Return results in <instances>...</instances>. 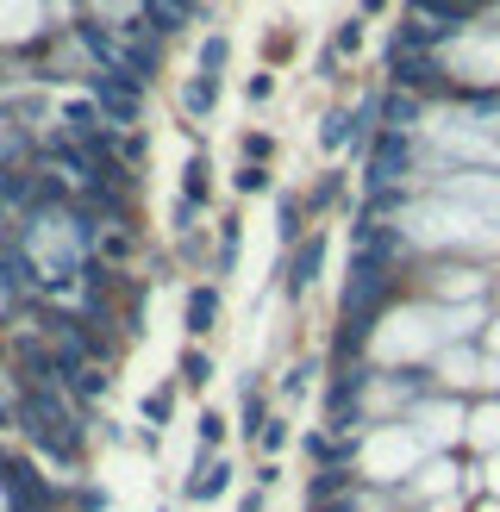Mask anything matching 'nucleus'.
Returning <instances> with one entry per match:
<instances>
[{
  "instance_id": "obj_1",
  "label": "nucleus",
  "mask_w": 500,
  "mask_h": 512,
  "mask_svg": "<svg viewBox=\"0 0 500 512\" xmlns=\"http://www.w3.org/2000/svg\"><path fill=\"white\" fill-rule=\"evenodd\" d=\"M419 19H432V32H444V25H463L475 13H488V0H413Z\"/></svg>"
},
{
  "instance_id": "obj_2",
  "label": "nucleus",
  "mask_w": 500,
  "mask_h": 512,
  "mask_svg": "<svg viewBox=\"0 0 500 512\" xmlns=\"http://www.w3.org/2000/svg\"><path fill=\"white\" fill-rule=\"evenodd\" d=\"M319 263H325V238L313 232L307 244H300V250H294V269H288V294H307V288H313V281H319Z\"/></svg>"
},
{
  "instance_id": "obj_3",
  "label": "nucleus",
  "mask_w": 500,
  "mask_h": 512,
  "mask_svg": "<svg viewBox=\"0 0 500 512\" xmlns=\"http://www.w3.org/2000/svg\"><path fill=\"white\" fill-rule=\"evenodd\" d=\"M182 325H188V338H207V331L219 325V288H194V294H188Z\"/></svg>"
},
{
  "instance_id": "obj_4",
  "label": "nucleus",
  "mask_w": 500,
  "mask_h": 512,
  "mask_svg": "<svg viewBox=\"0 0 500 512\" xmlns=\"http://www.w3.org/2000/svg\"><path fill=\"white\" fill-rule=\"evenodd\" d=\"M213 100H219V75H194V82L182 88L188 119H207V113H213Z\"/></svg>"
},
{
  "instance_id": "obj_5",
  "label": "nucleus",
  "mask_w": 500,
  "mask_h": 512,
  "mask_svg": "<svg viewBox=\"0 0 500 512\" xmlns=\"http://www.w3.org/2000/svg\"><path fill=\"white\" fill-rule=\"evenodd\" d=\"M182 381H188V388H207V381H213V356L207 350H182Z\"/></svg>"
},
{
  "instance_id": "obj_6",
  "label": "nucleus",
  "mask_w": 500,
  "mask_h": 512,
  "mask_svg": "<svg viewBox=\"0 0 500 512\" xmlns=\"http://www.w3.org/2000/svg\"><path fill=\"white\" fill-rule=\"evenodd\" d=\"M357 50H363V19H344L332 38V57H357Z\"/></svg>"
},
{
  "instance_id": "obj_7",
  "label": "nucleus",
  "mask_w": 500,
  "mask_h": 512,
  "mask_svg": "<svg viewBox=\"0 0 500 512\" xmlns=\"http://www.w3.org/2000/svg\"><path fill=\"white\" fill-rule=\"evenodd\" d=\"M232 188H238V194H263V188H269V169H263V163H244Z\"/></svg>"
},
{
  "instance_id": "obj_8",
  "label": "nucleus",
  "mask_w": 500,
  "mask_h": 512,
  "mask_svg": "<svg viewBox=\"0 0 500 512\" xmlns=\"http://www.w3.org/2000/svg\"><path fill=\"white\" fill-rule=\"evenodd\" d=\"M319 138H325V150H338V144L350 138V113H332V119H325V132H319Z\"/></svg>"
},
{
  "instance_id": "obj_9",
  "label": "nucleus",
  "mask_w": 500,
  "mask_h": 512,
  "mask_svg": "<svg viewBox=\"0 0 500 512\" xmlns=\"http://www.w3.org/2000/svg\"><path fill=\"white\" fill-rule=\"evenodd\" d=\"M269 132H244V163H269Z\"/></svg>"
},
{
  "instance_id": "obj_10",
  "label": "nucleus",
  "mask_w": 500,
  "mask_h": 512,
  "mask_svg": "<svg viewBox=\"0 0 500 512\" xmlns=\"http://www.w3.org/2000/svg\"><path fill=\"white\" fill-rule=\"evenodd\" d=\"M244 94H250V100H269V94H275V82H269V75H250V88H244Z\"/></svg>"
},
{
  "instance_id": "obj_11",
  "label": "nucleus",
  "mask_w": 500,
  "mask_h": 512,
  "mask_svg": "<svg viewBox=\"0 0 500 512\" xmlns=\"http://www.w3.org/2000/svg\"><path fill=\"white\" fill-rule=\"evenodd\" d=\"M388 7V0H363V13H382Z\"/></svg>"
},
{
  "instance_id": "obj_12",
  "label": "nucleus",
  "mask_w": 500,
  "mask_h": 512,
  "mask_svg": "<svg viewBox=\"0 0 500 512\" xmlns=\"http://www.w3.org/2000/svg\"><path fill=\"white\" fill-rule=\"evenodd\" d=\"M482 512H500V506H482Z\"/></svg>"
}]
</instances>
